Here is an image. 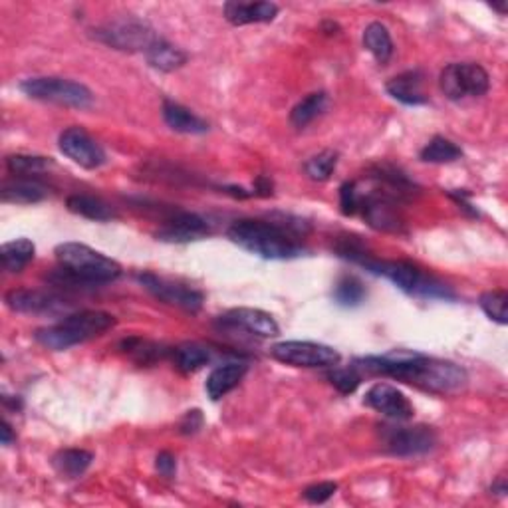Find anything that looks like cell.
Returning a JSON list of instances; mask_svg holds the SVG:
<instances>
[{"label":"cell","instance_id":"cell-34","mask_svg":"<svg viewBox=\"0 0 508 508\" xmlns=\"http://www.w3.org/2000/svg\"><path fill=\"white\" fill-rule=\"evenodd\" d=\"M338 151H332V149H326L322 153H318V156L310 157L306 163H304V171L306 175L310 177L312 181H318V183H322V181H328L330 177H332L334 169H336V165H338Z\"/></svg>","mask_w":508,"mask_h":508},{"label":"cell","instance_id":"cell-8","mask_svg":"<svg viewBox=\"0 0 508 508\" xmlns=\"http://www.w3.org/2000/svg\"><path fill=\"white\" fill-rule=\"evenodd\" d=\"M439 86L451 102L465 97H481L491 90V76L481 64L455 62L443 68L439 76Z\"/></svg>","mask_w":508,"mask_h":508},{"label":"cell","instance_id":"cell-1","mask_svg":"<svg viewBox=\"0 0 508 508\" xmlns=\"http://www.w3.org/2000/svg\"><path fill=\"white\" fill-rule=\"evenodd\" d=\"M358 370L375 375H390L400 381L433 393H452L465 388L467 371L457 363L427 358L410 350H393L385 356H370L358 360Z\"/></svg>","mask_w":508,"mask_h":508},{"label":"cell","instance_id":"cell-28","mask_svg":"<svg viewBox=\"0 0 508 508\" xmlns=\"http://www.w3.org/2000/svg\"><path fill=\"white\" fill-rule=\"evenodd\" d=\"M119 350L134 361H137L139 366H149V363L163 360L168 353H171L169 348L157 344V341H149V340H143L137 336L121 340Z\"/></svg>","mask_w":508,"mask_h":508},{"label":"cell","instance_id":"cell-15","mask_svg":"<svg viewBox=\"0 0 508 508\" xmlns=\"http://www.w3.org/2000/svg\"><path fill=\"white\" fill-rule=\"evenodd\" d=\"M363 403L371 407L373 411L393 419V422H407V419H411L415 413L411 401L407 400V395L390 383L371 385L366 397H363Z\"/></svg>","mask_w":508,"mask_h":508},{"label":"cell","instance_id":"cell-13","mask_svg":"<svg viewBox=\"0 0 508 508\" xmlns=\"http://www.w3.org/2000/svg\"><path fill=\"white\" fill-rule=\"evenodd\" d=\"M58 147L66 157L84 169H99L107 161L104 147L84 127L64 129L58 139Z\"/></svg>","mask_w":508,"mask_h":508},{"label":"cell","instance_id":"cell-24","mask_svg":"<svg viewBox=\"0 0 508 508\" xmlns=\"http://www.w3.org/2000/svg\"><path fill=\"white\" fill-rule=\"evenodd\" d=\"M94 452L84 449H62L52 457V467L64 479H80L90 469Z\"/></svg>","mask_w":508,"mask_h":508},{"label":"cell","instance_id":"cell-33","mask_svg":"<svg viewBox=\"0 0 508 508\" xmlns=\"http://www.w3.org/2000/svg\"><path fill=\"white\" fill-rule=\"evenodd\" d=\"M6 168L16 177H36L54 168V161L50 157L25 156V153H18V156L6 157Z\"/></svg>","mask_w":508,"mask_h":508},{"label":"cell","instance_id":"cell-9","mask_svg":"<svg viewBox=\"0 0 508 508\" xmlns=\"http://www.w3.org/2000/svg\"><path fill=\"white\" fill-rule=\"evenodd\" d=\"M270 356L292 368H334L340 363V351L316 341H280L272 346Z\"/></svg>","mask_w":508,"mask_h":508},{"label":"cell","instance_id":"cell-11","mask_svg":"<svg viewBox=\"0 0 508 508\" xmlns=\"http://www.w3.org/2000/svg\"><path fill=\"white\" fill-rule=\"evenodd\" d=\"M383 447L395 457H419L433 451L437 445V433L433 427H381Z\"/></svg>","mask_w":508,"mask_h":508},{"label":"cell","instance_id":"cell-16","mask_svg":"<svg viewBox=\"0 0 508 508\" xmlns=\"http://www.w3.org/2000/svg\"><path fill=\"white\" fill-rule=\"evenodd\" d=\"M218 326L230 330H242V332L259 338H276L280 334L279 322L259 308H233L225 316L218 318Z\"/></svg>","mask_w":508,"mask_h":508},{"label":"cell","instance_id":"cell-44","mask_svg":"<svg viewBox=\"0 0 508 508\" xmlns=\"http://www.w3.org/2000/svg\"><path fill=\"white\" fill-rule=\"evenodd\" d=\"M491 6L496 10V13L503 15V16L508 13V5H506V0H503V3H493Z\"/></svg>","mask_w":508,"mask_h":508},{"label":"cell","instance_id":"cell-4","mask_svg":"<svg viewBox=\"0 0 508 508\" xmlns=\"http://www.w3.org/2000/svg\"><path fill=\"white\" fill-rule=\"evenodd\" d=\"M361 267H366L373 274L385 276L397 289L415 298H427V300H437V298H441V300H452L455 298V292L445 282L437 280L435 276L425 274L411 262L378 260L370 257L361 262Z\"/></svg>","mask_w":508,"mask_h":508},{"label":"cell","instance_id":"cell-23","mask_svg":"<svg viewBox=\"0 0 508 508\" xmlns=\"http://www.w3.org/2000/svg\"><path fill=\"white\" fill-rule=\"evenodd\" d=\"M146 60H147V64L151 66V68L169 74V72H175V70L183 68V66L187 64V60H189V56H187V52L173 46V44H169L168 40L157 38L147 48Z\"/></svg>","mask_w":508,"mask_h":508},{"label":"cell","instance_id":"cell-39","mask_svg":"<svg viewBox=\"0 0 508 508\" xmlns=\"http://www.w3.org/2000/svg\"><path fill=\"white\" fill-rule=\"evenodd\" d=\"M203 423H205V417H203L201 410L187 411L181 419V423H179V433L181 435H195L197 431L203 427Z\"/></svg>","mask_w":508,"mask_h":508},{"label":"cell","instance_id":"cell-26","mask_svg":"<svg viewBox=\"0 0 508 508\" xmlns=\"http://www.w3.org/2000/svg\"><path fill=\"white\" fill-rule=\"evenodd\" d=\"M36 247L28 239H16L5 242L0 249V259H3V269L10 274H18L25 270L28 264L35 260Z\"/></svg>","mask_w":508,"mask_h":508},{"label":"cell","instance_id":"cell-36","mask_svg":"<svg viewBox=\"0 0 508 508\" xmlns=\"http://www.w3.org/2000/svg\"><path fill=\"white\" fill-rule=\"evenodd\" d=\"M328 380L340 393L350 395V393L358 390V385L361 381V375L358 373L356 366H351V368L334 366V368H330V371H328Z\"/></svg>","mask_w":508,"mask_h":508},{"label":"cell","instance_id":"cell-30","mask_svg":"<svg viewBox=\"0 0 508 508\" xmlns=\"http://www.w3.org/2000/svg\"><path fill=\"white\" fill-rule=\"evenodd\" d=\"M326 107H328L326 92H314L310 96H306L292 107L290 124L298 129H304L306 126H310L318 116H322L326 112Z\"/></svg>","mask_w":508,"mask_h":508},{"label":"cell","instance_id":"cell-35","mask_svg":"<svg viewBox=\"0 0 508 508\" xmlns=\"http://www.w3.org/2000/svg\"><path fill=\"white\" fill-rule=\"evenodd\" d=\"M479 306L483 308V312L487 314L494 322H499L503 326L508 324V292L506 290H491L484 292L479 298Z\"/></svg>","mask_w":508,"mask_h":508},{"label":"cell","instance_id":"cell-27","mask_svg":"<svg viewBox=\"0 0 508 508\" xmlns=\"http://www.w3.org/2000/svg\"><path fill=\"white\" fill-rule=\"evenodd\" d=\"M363 48L380 64H388L393 56V40L390 30L381 22H371L363 30Z\"/></svg>","mask_w":508,"mask_h":508},{"label":"cell","instance_id":"cell-40","mask_svg":"<svg viewBox=\"0 0 508 508\" xmlns=\"http://www.w3.org/2000/svg\"><path fill=\"white\" fill-rule=\"evenodd\" d=\"M156 469L159 471V474H163L165 479H173L177 472V461L171 455L169 451H161L159 455L156 457Z\"/></svg>","mask_w":508,"mask_h":508},{"label":"cell","instance_id":"cell-2","mask_svg":"<svg viewBox=\"0 0 508 508\" xmlns=\"http://www.w3.org/2000/svg\"><path fill=\"white\" fill-rule=\"evenodd\" d=\"M310 233L306 220L292 215H272L269 220L240 218L227 230L229 239L267 260H290L304 252L300 239Z\"/></svg>","mask_w":508,"mask_h":508},{"label":"cell","instance_id":"cell-19","mask_svg":"<svg viewBox=\"0 0 508 508\" xmlns=\"http://www.w3.org/2000/svg\"><path fill=\"white\" fill-rule=\"evenodd\" d=\"M225 18L233 26H245V25H260V22H272L279 16L280 8L274 3H227Z\"/></svg>","mask_w":508,"mask_h":508},{"label":"cell","instance_id":"cell-31","mask_svg":"<svg viewBox=\"0 0 508 508\" xmlns=\"http://www.w3.org/2000/svg\"><path fill=\"white\" fill-rule=\"evenodd\" d=\"M462 157V149L457 146L455 141H451L443 136H435L427 146L419 151V159L423 163H452Z\"/></svg>","mask_w":508,"mask_h":508},{"label":"cell","instance_id":"cell-22","mask_svg":"<svg viewBox=\"0 0 508 508\" xmlns=\"http://www.w3.org/2000/svg\"><path fill=\"white\" fill-rule=\"evenodd\" d=\"M161 114L165 124H168L177 134H185V136H201L208 131V124L198 117L197 114H193L191 109L183 107L181 104L171 102V99H165Z\"/></svg>","mask_w":508,"mask_h":508},{"label":"cell","instance_id":"cell-38","mask_svg":"<svg viewBox=\"0 0 508 508\" xmlns=\"http://www.w3.org/2000/svg\"><path fill=\"white\" fill-rule=\"evenodd\" d=\"M336 491H338V484L334 481H322L304 489V499L312 504H324L326 501L332 499Z\"/></svg>","mask_w":508,"mask_h":508},{"label":"cell","instance_id":"cell-25","mask_svg":"<svg viewBox=\"0 0 508 508\" xmlns=\"http://www.w3.org/2000/svg\"><path fill=\"white\" fill-rule=\"evenodd\" d=\"M66 207H68V211L74 215H80L90 220H99V223H106V220H112L117 217V213L104 201V198L94 195H70L66 198Z\"/></svg>","mask_w":508,"mask_h":508},{"label":"cell","instance_id":"cell-21","mask_svg":"<svg viewBox=\"0 0 508 508\" xmlns=\"http://www.w3.org/2000/svg\"><path fill=\"white\" fill-rule=\"evenodd\" d=\"M3 203H16V205H35L44 201L48 197V187L36 177H16L3 185L0 189Z\"/></svg>","mask_w":508,"mask_h":508},{"label":"cell","instance_id":"cell-41","mask_svg":"<svg viewBox=\"0 0 508 508\" xmlns=\"http://www.w3.org/2000/svg\"><path fill=\"white\" fill-rule=\"evenodd\" d=\"M252 195H257V197H272L274 195V185L270 181V177L259 175L257 181H254Z\"/></svg>","mask_w":508,"mask_h":508},{"label":"cell","instance_id":"cell-10","mask_svg":"<svg viewBox=\"0 0 508 508\" xmlns=\"http://www.w3.org/2000/svg\"><path fill=\"white\" fill-rule=\"evenodd\" d=\"M136 279L143 289L151 292L157 298V300H161L165 304L181 308V310H185V312H198L203 308V302H205L203 292L191 289L189 284L163 279V276H157L153 272H139Z\"/></svg>","mask_w":508,"mask_h":508},{"label":"cell","instance_id":"cell-32","mask_svg":"<svg viewBox=\"0 0 508 508\" xmlns=\"http://www.w3.org/2000/svg\"><path fill=\"white\" fill-rule=\"evenodd\" d=\"M332 296L341 308H356L366 300V286L356 276H341L334 286Z\"/></svg>","mask_w":508,"mask_h":508},{"label":"cell","instance_id":"cell-18","mask_svg":"<svg viewBox=\"0 0 508 508\" xmlns=\"http://www.w3.org/2000/svg\"><path fill=\"white\" fill-rule=\"evenodd\" d=\"M423 80L425 76L422 70H407L385 84V92L405 106H423L427 104V96L423 94Z\"/></svg>","mask_w":508,"mask_h":508},{"label":"cell","instance_id":"cell-37","mask_svg":"<svg viewBox=\"0 0 508 508\" xmlns=\"http://www.w3.org/2000/svg\"><path fill=\"white\" fill-rule=\"evenodd\" d=\"M360 208V189L356 181H346L340 187V211L341 215L351 217Z\"/></svg>","mask_w":508,"mask_h":508},{"label":"cell","instance_id":"cell-6","mask_svg":"<svg viewBox=\"0 0 508 508\" xmlns=\"http://www.w3.org/2000/svg\"><path fill=\"white\" fill-rule=\"evenodd\" d=\"M92 38L106 44V46L119 50V52H143L146 54L147 48L153 42L157 40L156 30L151 28L147 20L124 15L104 22L102 26L92 30Z\"/></svg>","mask_w":508,"mask_h":508},{"label":"cell","instance_id":"cell-14","mask_svg":"<svg viewBox=\"0 0 508 508\" xmlns=\"http://www.w3.org/2000/svg\"><path fill=\"white\" fill-rule=\"evenodd\" d=\"M5 304L13 312L20 314H36V316H56L60 312H68L70 304L62 296L46 292V290H30V289H15L6 292Z\"/></svg>","mask_w":508,"mask_h":508},{"label":"cell","instance_id":"cell-12","mask_svg":"<svg viewBox=\"0 0 508 508\" xmlns=\"http://www.w3.org/2000/svg\"><path fill=\"white\" fill-rule=\"evenodd\" d=\"M400 205L401 203L381 195L380 191L370 189L368 193H360L358 213H361L366 223L375 230H381V233H403L405 223Z\"/></svg>","mask_w":508,"mask_h":508},{"label":"cell","instance_id":"cell-7","mask_svg":"<svg viewBox=\"0 0 508 508\" xmlns=\"http://www.w3.org/2000/svg\"><path fill=\"white\" fill-rule=\"evenodd\" d=\"M18 87L25 96L46 104H56L74 109H87L94 104V94L90 92V87L68 78L42 76V78L22 80Z\"/></svg>","mask_w":508,"mask_h":508},{"label":"cell","instance_id":"cell-29","mask_svg":"<svg viewBox=\"0 0 508 508\" xmlns=\"http://www.w3.org/2000/svg\"><path fill=\"white\" fill-rule=\"evenodd\" d=\"M171 356L175 368L183 373H193L211 361L208 350L201 344H195V341H185V344L177 346L175 350H171Z\"/></svg>","mask_w":508,"mask_h":508},{"label":"cell","instance_id":"cell-42","mask_svg":"<svg viewBox=\"0 0 508 508\" xmlns=\"http://www.w3.org/2000/svg\"><path fill=\"white\" fill-rule=\"evenodd\" d=\"M0 433H3V445H5V447H8V445L15 441L13 427L8 425V422H3V429H0Z\"/></svg>","mask_w":508,"mask_h":508},{"label":"cell","instance_id":"cell-43","mask_svg":"<svg viewBox=\"0 0 508 508\" xmlns=\"http://www.w3.org/2000/svg\"><path fill=\"white\" fill-rule=\"evenodd\" d=\"M493 493H496V494H501V496H504L506 493H508V487H506V481L504 479H501L499 483L496 484H493V489H491Z\"/></svg>","mask_w":508,"mask_h":508},{"label":"cell","instance_id":"cell-5","mask_svg":"<svg viewBox=\"0 0 508 508\" xmlns=\"http://www.w3.org/2000/svg\"><path fill=\"white\" fill-rule=\"evenodd\" d=\"M54 254H56L60 267L92 286L114 282L121 276L119 262L106 257L104 252L82 245V242H62L54 249Z\"/></svg>","mask_w":508,"mask_h":508},{"label":"cell","instance_id":"cell-3","mask_svg":"<svg viewBox=\"0 0 508 508\" xmlns=\"http://www.w3.org/2000/svg\"><path fill=\"white\" fill-rule=\"evenodd\" d=\"M114 326L116 318L112 314L99 310H82L66 314L58 324L36 330L35 340L46 350L64 351L106 334Z\"/></svg>","mask_w":508,"mask_h":508},{"label":"cell","instance_id":"cell-17","mask_svg":"<svg viewBox=\"0 0 508 508\" xmlns=\"http://www.w3.org/2000/svg\"><path fill=\"white\" fill-rule=\"evenodd\" d=\"M208 233L211 230H208L203 217L189 211H171V215L163 220L156 237L163 242H191L205 239Z\"/></svg>","mask_w":508,"mask_h":508},{"label":"cell","instance_id":"cell-20","mask_svg":"<svg viewBox=\"0 0 508 508\" xmlns=\"http://www.w3.org/2000/svg\"><path fill=\"white\" fill-rule=\"evenodd\" d=\"M247 371H249V366L242 361H229V363H225V366L215 368L205 383L207 395L211 397V401L223 400L227 393L233 391L242 381Z\"/></svg>","mask_w":508,"mask_h":508}]
</instances>
